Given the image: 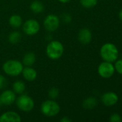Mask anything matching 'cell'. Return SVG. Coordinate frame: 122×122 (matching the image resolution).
<instances>
[{"label":"cell","mask_w":122,"mask_h":122,"mask_svg":"<svg viewBox=\"0 0 122 122\" xmlns=\"http://www.w3.org/2000/svg\"><path fill=\"white\" fill-rule=\"evenodd\" d=\"M64 53L63 44L58 40H52L46 47V54L48 58L52 60L60 59Z\"/></svg>","instance_id":"obj_3"},{"label":"cell","mask_w":122,"mask_h":122,"mask_svg":"<svg viewBox=\"0 0 122 122\" xmlns=\"http://www.w3.org/2000/svg\"><path fill=\"white\" fill-rule=\"evenodd\" d=\"M80 3L84 8L91 9L97 4L98 0H80Z\"/></svg>","instance_id":"obj_20"},{"label":"cell","mask_w":122,"mask_h":122,"mask_svg":"<svg viewBox=\"0 0 122 122\" xmlns=\"http://www.w3.org/2000/svg\"><path fill=\"white\" fill-rule=\"evenodd\" d=\"M15 102L17 107L24 112H31L35 107V101L32 97L27 94H20L16 99Z\"/></svg>","instance_id":"obj_5"},{"label":"cell","mask_w":122,"mask_h":122,"mask_svg":"<svg viewBox=\"0 0 122 122\" xmlns=\"http://www.w3.org/2000/svg\"><path fill=\"white\" fill-rule=\"evenodd\" d=\"M114 68H115V71H116L119 74H122V59L116 61V63L114 64Z\"/></svg>","instance_id":"obj_23"},{"label":"cell","mask_w":122,"mask_h":122,"mask_svg":"<svg viewBox=\"0 0 122 122\" xmlns=\"http://www.w3.org/2000/svg\"><path fill=\"white\" fill-rule=\"evenodd\" d=\"M22 118L20 115L12 111L3 113L0 116V122H21Z\"/></svg>","instance_id":"obj_11"},{"label":"cell","mask_w":122,"mask_h":122,"mask_svg":"<svg viewBox=\"0 0 122 122\" xmlns=\"http://www.w3.org/2000/svg\"><path fill=\"white\" fill-rule=\"evenodd\" d=\"M7 85V80L4 76L0 74V89H4Z\"/></svg>","instance_id":"obj_25"},{"label":"cell","mask_w":122,"mask_h":122,"mask_svg":"<svg viewBox=\"0 0 122 122\" xmlns=\"http://www.w3.org/2000/svg\"><path fill=\"white\" fill-rule=\"evenodd\" d=\"M61 19L63 20V22L68 24L72 21V17L70 14H69L68 13H63L61 16Z\"/></svg>","instance_id":"obj_24"},{"label":"cell","mask_w":122,"mask_h":122,"mask_svg":"<svg viewBox=\"0 0 122 122\" xmlns=\"http://www.w3.org/2000/svg\"><path fill=\"white\" fill-rule=\"evenodd\" d=\"M119 17L120 20L122 21V9L119 11Z\"/></svg>","instance_id":"obj_28"},{"label":"cell","mask_w":122,"mask_h":122,"mask_svg":"<svg viewBox=\"0 0 122 122\" xmlns=\"http://www.w3.org/2000/svg\"><path fill=\"white\" fill-rule=\"evenodd\" d=\"M59 96V90L56 87H52L48 92V97L50 99H56Z\"/></svg>","instance_id":"obj_21"},{"label":"cell","mask_w":122,"mask_h":122,"mask_svg":"<svg viewBox=\"0 0 122 122\" xmlns=\"http://www.w3.org/2000/svg\"><path fill=\"white\" fill-rule=\"evenodd\" d=\"M100 55L104 61L112 63L117 60L119 57V50L114 44L106 43L101 46Z\"/></svg>","instance_id":"obj_1"},{"label":"cell","mask_w":122,"mask_h":122,"mask_svg":"<svg viewBox=\"0 0 122 122\" xmlns=\"http://www.w3.org/2000/svg\"><path fill=\"white\" fill-rule=\"evenodd\" d=\"M40 111L45 117H53L60 113V107L58 103L54 99H47L43 102L41 104Z\"/></svg>","instance_id":"obj_4"},{"label":"cell","mask_w":122,"mask_h":122,"mask_svg":"<svg viewBox=\"0 0 122 122\" xmlns=\"http://www.w3.org/2000/svg\"><path fill=\"white\" fill-rule=\"evenodd\" d=\"M98 104V101L96 98L93 97H90L84 99L83 102V107L86 109H92L95 108Z\"/></svg>","instance_id":"obj_18"},{"label":"cell","mask_w":122,"mask_h":122,"mask_svg":"<svg viewBox=\"0 0 122 122\" xmlns=\"http://www.w3.org/2000/svg\"><path fill=\"white\" fill-rule=\"evenodd\" d=\"M79 41L83 44H88L92 40V33L88 28H83L80 30L78 36Z\"/></svg>","instance_id":"obj_12"},{"label":"cell","mask_w":122,"mask_h":122,"mask_svg":"<svg viewBox=\"0 0 122 122\" xmlns=\"http://www.w3.org/2000/svg\"><path fill=\"white\" fill-rule=\"evenodd\" d=\"M58 1H60V3H63V4H66V3H68L70 2L71 0H58Z\"/></svg>","instance_id":"obj_27"},{"label":"cell","mask_w":122,"mask_h":122,"mask_svg":"<svg viewBox=\"0 0 122 122\" xmlns=\"http://www.w3.org/2000/svg\"><path fill=\"white\" fill-rule=\"evenodd\" d=\"M98 72L102 78L109 79L114 75L115 72V68L112 63L104 61L99 64L98 67Z\"/></svg>","instance_id":"obj_8"},{"label":"cell","mask_w":122,"mask_h":122,"mask_svg":"<svg viewBox=\"0 0 122 122\" xmlns=\"http://www.w3.org/2000/svg\"><path fill=\"white\" fill-rule=\"evenodd\" d=\"M23 69V64L16 59L7 60L2 65V69L4 72L10 76H17L20 75Z\"/></svg>","instance_id":"obj_2"},{"label":"cell","mask_w":122,"mask_h":122,"mask_svg":"<svg viewBox=\"0 0 122 122\" xmlns=\"http://www.w3.org/2000/svg\"><path fill=\"white\" fill-rule=\"evenodd\" d=\"M35 61H36L35 54L32 51H29L24 55L22 63L25 66H32L35 63Z\"/></svg>","instance_id":"obj_14"},{"label":"cell","mask_w":122,"mask_h":122,"mask_svg":"<svg viewBox=\"0 0 122 122\" xmlns=\"http://www.w3.org/2000/svg\"><path fill=\"white\" fill-rule=\"evenodd\" d=\"M119 101L118 95L113 92L104 93L101 97V102L106 107H112Z\"/></svg>","instance_id":"obj_10"},{"label":"cell","mask_w":122,"mask_h":122,"mask_svg":"<svg viewBox=\"0 0 122 122\" xmlns=\"http://www.w3.org/2000/svg\"><path fill=\"white\" fill-rule=\"evenodd\" d=\"M22 74L23 76V78L28 81H33L37 79V73L35 69H33L32 66H25L24 67Z\"/></svg>","instance_id":"obj_13"},{"label":"cell","mask_w":122,"mask_h":122,"mask_svg":"<svg viewBox=\"0 0 122 122\" xmlns=\"http://www.w3.org/2000/svg\"><path fill=\"white\" fill-rule=\"evenodd\" d=\"M12 89L16 94L20 95V94H23L26 89L25 84L22 81L17 80L14 82V84L12 85Z\"/></svg>","instance_id":"obj_17"},{"label":"cell","mask_w":122,"mask_h":122,"mask_svg":"<svg viewBox=\"0 0 122 122\" xmlns=\"http://www.w3.org/2000/svg\"><path fill=\"white\" fill-rule=\"evenodd\" d=\"M17 99L16 94L13 90L6 89L4 90L0 94V106H10L14 102H15Z\"/></svg>","instance_id":"obj_9"},{"label":"cell","mask_w":122,"mask_h":122,"mask_svg":"<svg viewBox=\"0 0 122 122\" xmlns=\"http://www.w3.org/2000/svg\"><path fill=\"white\" fill-rule=\"evenodd\" d=\"M60 121L61 122H72V119H70L68 117H63V118L60 119Z\"/></svg>","instance_id":"obj_26"},{"label":"cell","mask_w":122,"mask_h":122,"mask_svg":"<svg viewBox=\"0 0 122 122\" xmlns=\"http://www.w3.org/2000/svg\"><path fill=\"white\" fill-rule=\"evenodd\" d=\"M9 24L13 28H19L23 24L22 18L18 14H13L9 19Z\"/></svg>","instance_id":"obj_16"},{"label":"cell","mask_w":122,"mask_h":122,"mask_svg":"<svg viewBox=\"0 0 122 122\" xmlns=\"http://www.w3.org/2000/svg\"><path fill=\"white\" fill-rule=\"evenodd\" d=\"M22 26L23 32L28 36H34L37 34L40 29V23L34 19H27L22 24Z\"/></svg>","instance_id":"obj_6"},{"label":"cell","mask_w":122,"mask_h":122,"mask_svg":"<svg viewBox=\"0 0 122 122\" xmlns=\"http://www.w3.org/2000/svg\"><path fill=\"white\" fill-rule=\"evenodd\" d=\"M109 121L111 122H122V117L119 114H113L110 116Z\"/></svg>","instance_id":"obj_22"},{"label":"cell","mask_w":122,"mask_h":122,"mask_svg":"<svg viewBox=\"0 0 122 122\" xmlns=\"http://www.w3.org/2000/svg\"><path fill=\"white\" fill-rule=\"evenodd\" d=\"M22 39V34L18 31H14L11 32L8 36V40L9 43L12 44H18Z\"/></svg>","instance_id":"obj_19"},{"label":"cell","mask_w":122,"mask_h":122,"mask_svg":"<svg viewBox=\"0 0 122 122\" xmlns=\"http://www.w3.org/2000/svg\"><path fill=\"white\" fill-rule=\"evenodd\" d=\"M60 18L55 14L47 15L43 21V26L46 31L49 32L55 31L60 26Z\"/></svg>","instance_id":"obj_7"},{"label":"cell","mask_w":122,"mask_h":122,"mask_svg":"<svg viewBox=\"0 0 122 122\" xmlns=\"http://www.w3.org/2000/svg\"><path fill=\"white\" fill-rule=\"evenodd\" d=\"M29 8H30L31 11L36 14H40V13L43 12L45 10V6H44L43 3L39 0L33 1L30 4Z\"/></svg>","instance_id":"obj_15"}]
</instances>
